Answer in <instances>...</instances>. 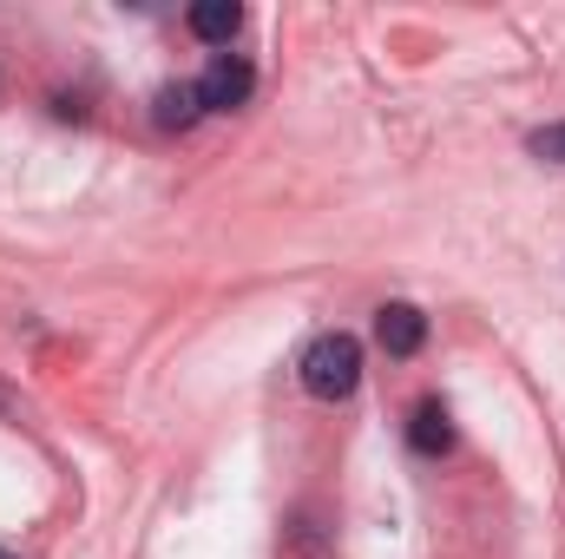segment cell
<instances>
[{"mask_svg":"<svg viewBox=\"0 0 565 559\" xmlns=\"http://www.w3.org/2000/svg\"><path fill=\"white\" fill-rule=\"evenodd\" d=\"M296 376H302V389H309L316 402H349V395L362 389V342H355L349 329H329V336H316V342L302 349Z\"/></svg>","mask_w":565,"mask_h":559,"instance_id":"obj_1","label":"cell"},{"mask_svg":"<svg viewBox=\"0 0 565 559\" xmlns=\"http://www.w3.org/2000/svg\"><path fill=\"white\" fill-rule=\"evenodd\" d=\"M250 86H257V66L244 53H217L198 80V99H204V113H231V106L250 99Z\"/></svg>","mask_w":565,"mask_h":559,"instance_id":"obj_2","label":"cell"},{"mask_svg":"<svg viewBox=\"0 0 565 559\" xmlns=\"http://www.w3.org/2000/svg\"><path fill=\"white\" fill-rule=\"evenodd\" d=\"M375 342L395 356V362H408V356H422L427 342V316L415 309V303H382L375 309Z\"/></svg>","mask_w":565,"mask_h":559,"instance_id":"obj_3","label":"cell"},{"mask_svg":"<svg viewBox=\"0 0 565 559\" xmlns=\"http://www.w3.org/2000/svg\"><path fill=\"white\" fill-rule=\"evenodd\" d=\"M204 119V99H198V80H178V86H158V99H151V126L158 133H184V126H198Z\"/></svg>","mask_w":565,"mask_h":559,"instance_id":"obj_4","label":"cell"},{"mask_svg":"<svg viewBox=\"0 0 565 559\" xmlns=\"http://www.w3.org/2000/svg\"><path fill=\"white\" fill-rule=\"evenodd\" d=\"M184 20H191V33H198L204 46H231L237 27H244V7H237V0H198Z\"/></svg>","mask_w":565,"mask_h":559,"instance_id":"obj_5","label":"cell"},{"mask_svg":"<svg viewBox=\"0 0 565 559\" xmlns=\"http://www.w3.org/2000/svg\"><path fill=\"white\" fill-rule=\"evenodd\" d=\"M408 447L427 454V461L454 447V415H447V402H422V409H415V421H408Z\"/></svg>","mask_w":565,"mask_h":559,"instance_id":"obj_6","label":"cell"},{"mask_svg":"<svg viewBox=\"0 0 565 559\" xmlns=\"http://www.w3.org/2000/svg\"><path fill=\"white\" fill-rule=\"evenodd\" d=\"M526 151L546 158V165H565V119L559 126H533V133H526Z\"/></svg>","mask_w":565,"mask_h":559,"instance_id":"obj_7","label":"cell"},{"mask_svg":"<svg viewBox=\"0 0 565 559\" xmlns=\"http://www.w3.org/2000/svg\"><path fill=\"white\" fill-rule=\"evenodd\" d=\"M0 559H13V553H7V547H0Z\"/></svg>","mask_w":565,"mask_h":559,"instance_id":"obj_8","label":"cell"}]
</instances>
